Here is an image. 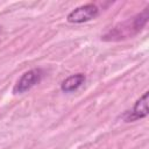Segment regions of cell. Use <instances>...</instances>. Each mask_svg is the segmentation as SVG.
Returning a JSON list of instances; mask_svg holds the SVG:
<instances>
[{"instance_id":"cell-1","label":"cell","mask_w":149,"mask_h":149,"mask_svg":"<svg viewBox=\"0 0 149 149\" xmlns=\"http://www.w3.org/2000/svg\"><path fill=\"white\" fill-rule=\"evenodd\" d=\"M148 21V8H146L140 14L135 15L134 17L115 26L111 29L107 34L102 36L105 41H120L123 38H128L135 34H137L147 23Z\"/></svg>"},{"instance_id":"cell-2","label":"cell","mask_w":149,"mask_h":149,"mask_svg":"<svg viewBox=\"0 0 149 149\" xmlns=\"http://www.w3.org/2000/svg\"><path fill=\"white\" fill-rule=\"evenodd\" d=\"M98 15H99V8L93 3H86L71 10L68 14L66 20L70 23H84L95 19Z\"/></svg>"},{"instance_id":"cell-3","label":"cell","mask_w":149,"mask_h":149,"mask_svg":"<svg viewBox=\"0 0 149 149\" xmlns=\"http://www.w3.org/2000/svg\"><path fill=\"white\" fill-rule=\"evenodd\" d=\"M42 77H43V71L41 69H31L24 72L14 85L13 93L19 94V93H24L29 91L31 87H34L36 84L41 81Z\"/></svg>"},{"instance_id":"cell-4","label":"cell","mask_w":149,"mask_h":149,"mask_svg":"<svg viewBox=\"0 0 149 149\" xmlns=\"http://www.w3.org/2000/svg\"><path fill=\"white\" fill-rule=\"evenodd\" d=\"M147 115H148V92H144L143 95L140 99H137L133 108L123 114V120L126 122H132L142 119Z\"/></svg>"},{"instance_id":"cell-5","label":"cell","mask_w":149,"mask_h":149,"mask_svg":"<svg viewBox=\"0 0 149 149\" xmlns=\"http://www.w3.org/2000/svg\"><path fill=\"white\" fill-rule=\"evenodd\" d=\"M85 80H86V78L83 73L72 74V76L68 77L65 80H63V83L61 84V90L65 93H71L73 91H77L85 83Z\"/></svg>"}]
</instances>
